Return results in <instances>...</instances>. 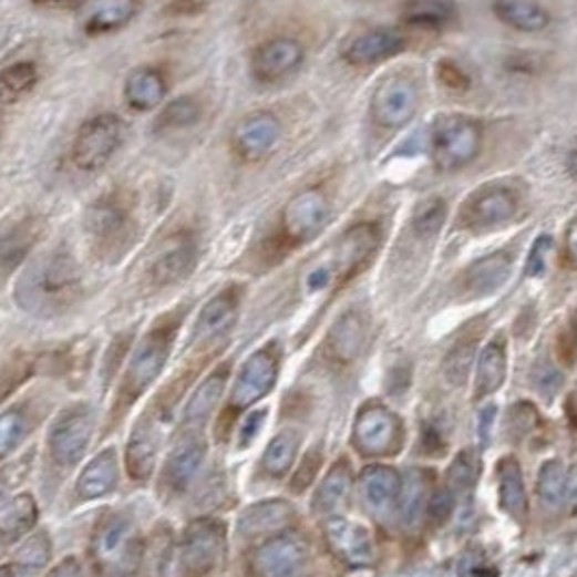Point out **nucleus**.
<instances>
[{
  "mask_svg": "<svg viewBox=\"0 0 577 577\" xmlns=\"http://www.w3.org/2000/svg\"><path fill=\"white\" fill-rule=\"evenodd\" d=\"M83 296V269L74 253L56 246L33 259L20 274L13 298L31 316H61L70 311Z\"/></svg>",
  "mask_w": 577,
  "mask_h": 577,
  "instance_id": "1",
  "label": "nucleus"
},
{
  "mask_svg": "<svg viewBox=\"0 0 577 577\" xmlns=\"http://www.w3.org/2000/svg\"><path fill=\"white\" fill-rule=\"evenodd\" d=\"M140 198L124 185H113L99 194L83 215V233L90 253L101 262L122 261L140 237Z\"/></svg>",
  "mask_w": 577,
  "mask_h": 577,
  "instance_id": "2",
  "label": "nucleus"
},
{
  "mask_svg": "<svg viewBox=\"0 0 577 577\" xmlns=\"http://www.w3.org/2000/svg\"><path fill=\"white\" fill-rule=\"evenodd\" d=\"M189 307L187 305H178L172 311L163 313L157 321L151 326V330L140 339L137 348L133 350L126 371L122 375L115 402H113V411H111V421L124 418L131 406L153 387V382L161 375V371L165 368L169 352L174 348V341L181 332V326L187 317Z\"/></svg>",
  "mask_w": 577,
  "mask_h": 577,
  "instance_id": "3",
  "label": "nucleus"
},
{
  "mask_svg": "<svg viewBox=\"0 0 577 577\" xmlns=\"http://www.w3.org/2000/svg\"><path fill=\"white\" fill-rule=\"evenodd\" d=\"M92 563L103 577H135L144 558L140 529L131 513H106L92 536Z\"/></svg>",
  "mask_w": 577,
  "mask_h": 577,
  "instance_id": "4",
  "label": "nucleus"
},
{
  "mask_svg": "<svg viewBox=\"0 0 577 577\" xmlns=\"http://www.w3.org/2000/svg\"><path fill=\"white\" fill-rule=\"evenodd\" d=\"M128 137L124 117L115 111H99L85 117L68 148L70 165L87 176L103 172L117 157Z\"/></svg>",
  "mask_w": 577,
  "mask_h": 577,
  "instance_id": "5",
  "label": "nucleus"
},
{
  "mask_svg": "<svg viewBox=\"0 0 577 577\" xmlns=\"http://www.w3.org/2000/svg\"><path fill=\"white\" fill-rule=\"evenodd\" d=\"M203 257V235L196 224H181L163 237L146 265L144 282L151 291L172 289L196 271Z\"/></svg>",
  "mask_w": 577,
  "mask_h": 577,
  "instance_id": "6",
  "label": "nucleus"
},
{
  "mask_svg": "<svg viewBox=\"0 0 577 577\" xmlns=\"http://www.w3.org/2000/svg\"><path fill=\"white\" fill-rule=\"evenodd\" d=\"M330 200L319 187H305L293 194L278 215V228L271 237L276 250L302 248L326 230L330 224Z\"/></svg>",
  "mask_w": 577,
  "mask_h": 577,
  "instance_id": "7",
  "label": "nucleus"
},
{
  "mask_svg": "<svg viewBox=\"0 0 577 577\" xmlns=\"http://www.w3.org/2000/svg\"><path fill=\"white\" fill-rule=\"evenodd\" d=\"M430 148L439 172H458L480 155L482 124L463 113H445L432 124Z\"/></svg>",
  "mask_w": 577,
  "mask_h": 577,
  "instance_id": "8",
  "label": "nucleus"
},
{
  "mask_svg": "<svg viewBox=\"0 0 577 577\" xmlns=\"http://www.w3.org/2000/svg\"><path fill=\"white\" fill-rule=\"evenodd\" d=\"M94 434V411L87 402L63 409L49 427V454L61 470L76 467Z\"/></svg>",
  "mask_w": 577,
  "mask_h": 577,
  "instance_id": "9",
  "label": "nucleus"
},
{
  "mask_svg": "<svg viewBox=\"0 0 577 577\" xmlns=\"http://www.w3.org/2000/svg\"><path fill=\"white\" fill-rule=\"evenodd\" d=\"M226 556V525L198 519L187 525L178 545V571L185 577H207Z\"/></svg>",
  "mask_w": 577,
  "mask_h": 577,
  "instance_id": "10",
  "label": "nucleus"
},
{
  "mask_svg": "<svg viewBox=\"0 0 577 577\" xmlns=\"http://www.w3.org/2000/svg\"><path fill=\"white\" fill-rule=\"evenodd\" d=\"M311 563L309 545L302 536L282 532L269 536L248 560L253 577H305Z\"/></svg>",
  "mask_w": 577,
  "mask_h": 577,
  "instance_id": "11",
  "label": "nucleus"
},
{
  "mask_svg": "<svg viewBox=\"0 0 577 577\" xmlns=\"http://www.w3.org/2000/svg\"><path fill=\"white\" fill-rule=\"evenodd\" d=\"M282 137L280 117L274 111L259 109L244 115L228 140L230 155L241 165H257L269 157Z\"/></svg>",
  "mask_w": 577,
  "mask_h": 577,
  "instance_id": "12",
  "label": "nucleus"
},
{
  "mask_svg": "<svg viewBox=\"0 0 577 577\" xmlns=\"http://www.w3.org/2000/svg\"><path fill=\"white\" fill-rule=\"evenodd\" d=\"M207 439L203 430L183 427L178 439L174 441V447L169 450L163 472L158 477V491L165 497L183 495L194 477L200 472L205 456H207Z\"/></svg>",
  "mask_w": 577,
  "mask_h": 577,
  "instance_id": "13",
  "label": "nucleus"
},
{
  "mask_svg": "<svg viewBox=\"0 0 577 577\" xmlns=\"http://www.w3.org/2000/svg\"><path fill=\"white\" fill-rule=\"evenodd\" d=\"M47 235V217L24 210L0 224V278L13 276L31 261V255Z\"/></svg>",
  "mask_w": 577,
  "mask_h": 577,
  "instance_id": "14",
  "label": "nucleus"
},
{
  "mask_svg": "<svg viewBox=\"0 0 577 577\" xmlns=\"http://www.w3.org/2000/svg\"><path fill=\"white\" fill-rule=\"evenodd\" d=\"M307 59L305 44L293 35H271L250 53V76L257 85H276L293 76Z\"/></svg>",
  "mask_w": 577,
  "mask_h": 577,
  "instance_id": "15",
  "label": "nucleus"
},
{
  "mask_svg": "<svg viewBox=\"0 0 577 577\" xmlns=\"http://www.w3.org/2000/svg\"><path fill=\"white\" fill-rule=\"evenodd\" d=\"M278 363L280 354L274 343L257 350L239 369L230 395H228V413L237 415L248 411L253 404L261 402L262 398L274 389L278 380Z\"/></svg>",
  "mask_w": 577,
  "mask_h": 577,
  "instance_id": "16",
  "label": "nucleus"
},
{
  "mask_svg": "<svg viewBox=\"0 0 577 577\" xmlns=\"http://www.w3.org/2000/svg\"><path fill=\"white\" fill-rule=\"evenodd\" d=\"M402 421L387 406L368 404L359 411L352 441L363 456H391L402 447Z\"/></svg>",
  "mask_w": 577,
  "mask_h": 577,
  "instance_id": "17",
  "label": "nucleus"
},
{
  "mask_svg": "<svg viewBox=\"0 0 577 577\" xmlns=\"http://www.w3.org/2000/svg\"><path fill=\"white\" fill-rule=\"evenodd\" d=\"M420 109V92L413 81L391 76L371 96V120L389 131L406 126Z\"/></svg>",
  "mask_w": 577,
  "mask_h": 577,
  "instance_id": "18",
  "label": "nucleus"
},
{
  "mask_svg": "<svg viewBox=\"0 0 577 577\" xmlns=\"http://www.w3.org/2000/svg\"><path fill=\"white\" fill-rule=\"evenodd\" d=\"M244 298L241 285H226L200 309L192 330V346H209L235 328Z\"/></svg>",
  "mask_w": 577,
  "mask_h": 577,
  "instance_id": "19",
  "label": "nucleus"
},
{
  "mask_svg": "<svg viewBox=\"0 0 577 577\" xmlns=\"http://www.w3.org/2000/svg\"><path fill=\"white\" fill-rule=\"evenodd\" d=\"M323 538L330 552L348 567L363 569L375 560V545L368 529L343 517H330L323 524Z\"/></svg>",
  "mask_w": 577,
  "mask_h": 577,
  "instance_id": "20",
  "label": "nucleus"
},
{
  "mask_svg": "<svg viewBox=\"0 0 577 577\" xmlns=\"http://www.w3.org/2000/svg\"><path fill=\"white\" fill-rule=\"evenodd\" d=\"M172 81L165 68L155 63L137 65L122 85V101L133 113H153L169 99Z\"/></svg>",
  "mask_w": 577,
  "mask_h": 577,
  "instance_id": "21",
  "label": "nucleus"
},
{
  "mask_svg": "<svg viewBox=\"0 0 577 577\" xmlns=\"http://www.w3.org/2000/svg\"><path fill=\"white\" fill-rule=\"evenodd\" d=\"M519 209V198L508 187H482L470 196V200L463 205L461 217L470 228H495L515 217Z\"/></svg>",
  "mask_w": 577,
  "mask_h": 577,
  "instance_id": "22",
  "label": "nucleus"
},
{
  "mask_svg": "<svg viewBox=\"0 0 577 577\" xmlns=\"http://www.w3.org/2000/svg\"><path fill=\"white\" fill-rule=\"evenodd\" d=\"M380 246V228L373 221L354 224L343 233L334 250L332 274L341 282L354 278L375 255Z\"/></svg>",
  "mask_w": 577,
  "mask_h": 577,
  "instance_id": "23",
  "label": "nucleus"
},
{
  "mask_svg": "<svg viewBox=\"0 0 577 577\" xmlns=\"http://www.w3.org/2000/svg\"><path fill=\"white\" fill-rule=\"evenodd\" d=\"M406 49V35L400 29H371L354 35L341 47V59L352 68H369L389 61Z\"/></svg>",
  "mask_w": 577,
  "mask_h": 577,
  "instance_id": "24",
  "label": "nucleus"
},
{
  "mask_svg": "<svg viewBox=\"0 0 577 577\" xmlns=\"http://www.w3.org/2000/svg\"><path fill=\"white\" fill-rule=\"evenodd\" d=\"M142 13V0H90L83 18V35L99 40L128 29Z\"/></svg>",
  "mask_w": 577,
  "mask_h": 577,
  "instance_id": "25",
  "label": "nucleus"
},
{
  "mask_svg": "<svg viewBox=\"0 0 577 577\" xmlns=\"http://www.w3.org/2000/svg\"><path fill=\"white\" fill-rule=\"evenodd\" d=\"M158 445H161V432L158 421L148 418V413L135 423L128 445H126V473L135 482H148L155 473L157 465Z\"/></svg>",
  "mask_w": 577,
  "mask_h": 577,
  "instance_id": "26",
  "label": "nucleus"
},
{
  "mask_svg": "<svg viewBox=\"0 0 577 577\" xmlns=\"http://www.w3.org/2000/svg\"><path fill=\"white\" fill-rule=\"evenodd\" d=\"M207 113V105L198 94H181L167 99L158 106L151 124L153 137H169L176 133H185L196 128Z\"/></svg>",
  "mask_w": 577,
  "mask_h": 577,
  "instance_id": "27",
  "label": "nucleus"
},
{
  "mask_svg": "<svg viewBox=\"0 0 577 577\" xmlns=\"http://www.w3.org/2000/svg\"><path fill=\"white\" fill-rule=\"evenodd\" d=\"M293 524H296V511H293V506L289 502H285V499H265V502L248 506L239 515L237 529L246 538H257V536L282 534Z\"/></svg>",
  "mask_w": 577,
  "mask_h": 577,
  "instance_id": "28",
  "label": "nucleus"
},
{
  "mask_svg": "<svg viewBox=\"0 0 577 577\" xmlns=\"http://www.w3.org/2000/svg\"><path fill=\"white\" fill-rule=\"evenodd\" d=\"M402 475L387 465H369L359 475V493L371 513L387 515L398 506Z\"/></svg>",
  "mask_w": 577,
  "mask_h": 577,
  "instance_id": "29",
  "label": "nucleus"
},
{
  "mask_svg": "<svg viewBox=\"0 0 577 577\" xmlns=\"http://www.w3.org/2000/svg\"><path fill=\"white\" fill-rule=\"evenodd\" d=\"M228 375H230V365L226 363V365L213 369L209 375L198 384V389L194 391V395L185 404L183 427L203 430V425L209 421L213 411L219 406V402L224 398Z\"/></svg>",
  "mask_w": 577,
  "mask_h": 577,
  "instance_id": "30",
  "label": "nucleus"
},
{
  "mask_svg": "<svg viewBox=\"0 0 577 577\" xmlns=\"http://www.w3.org/2000/svg\"><path fill=\"white\" fill-rule=\"evenodd\" d=\"M352 497V467L348 461H337L313 495V513L321 517H334Z\"/></svg>",
  "mask_w": 577,
  "mask_h": 577,
  "instance_id": "31",
  "label": "nucleus"
},
{
  "mask_svg": "<svg viewBox=\"0 0 577 577\" xmlns=\"http://www.w3.org/2000/svg\"><path fill=\"white\" fill-rule=\"evenodd\" d=\"M120 480V463L113 447L96 454L76 480V495L83 502H94L109 495Z\"/></svg>",
  "mask_w": 577,
  "mask_h": 577,
  "instance_id": "32",
  "label": "nucleus"
},
{
  "mask_svg": "<svg viewBox=\"0 0 577 577\" xmlns=\"http://www.w3.org/2000/svg\"><path fill=\"white\" fill-rule=\"evenodd\" d=\"M511 267H513V255L506 253V250H499V253H493V255L477 259L465 271V278H463L465 291L470 296H475V298L495 293L508 280Z\"/></svg>",
  "mask_w": 577,
  "mask_h": 577,
  "instance_id": "33",
  "label": "nucleus"
},
{
  "mask_svg": "<svg viewBox=\"0 0 577 577\" xmlns=\"http://www.w3.org/2000/svg\"><path fill=\"white\" fill-rule=\"evenodd\" d=\"M493 13L506 27L522 33H540L549 27V11L534 0H493Z\"/></svg>",
  "mask_w": 577,
  "mask_h": 577,
  "instance_id": "34",
  "label": "nucleus"
},
{
  "mask_svg": "<svg viewBox=\"0 0 577 577\" xmlns=\"http://www.w3.org/2000/svg\"><path fill=\"white\" fill-rule=\"evenodd\" d=\"M458 16L454 0H409L402 7V22L411 29L441 31Z\"/></svg>",
  "mask_w": 577,
  "mask_h": 577,
  "instance_id": "35",
  "label": "nucleus"
},
{
  "mask_svg": "<svg viewBox=\"0 0 577 577\" xmlns=\"http://www.w3.org/2000/svg\"><path fill=\"white\" fill-rule=\"evenodd\" d=\"M363 343H365V321L357 311H348L332 323L328 334V350L337 361L341 363L354 361Z\"/></svg>",
  "mask_w": 577,
  "mask_h": 577,
  "instance_id": "36",
  "label": "nucleus"
},
{
  "mask_svg": "<svg viewBox=\"0 0 577 577\" xmlns=\"http://www.w3.org/2000/svg\"><path fill=\"white\" fill-rule=\"evenodd\" d=\"M497 484H499L502 508L515 522H524L527 517V493H525L524 472L515 456H506L499 461Z\"/></svg>",
  "mask_w": 577,
  "mask_h": 577,
  "instance_id": "37",
  "label": "nucleus"
},
{
  "mask_svg": "<svg viewBox=\"0 0 577 577\" xmlns=\"http://www.w3.org/2000/svg\"><path fill=\"white\" fill-rule=\"evenodd\" d=\"M42 81L40 63L33 59H16L0 70V99L16 103L29 96Z\"/></svg>",
  "mask_w": 577,
  "mask_h": 577,
  "instance_id": "38",
  "label": "nucleus"
},
{
  "mask_svg": "<svg viewBox=\"0 0 577 577\" xmlns=\"http://www.w3.org/2000/svg\"><path fill=\"white\" fill-rule=\"evenodd\" d=\"M506 352L504 346L493 341L488 343L480 357H477V371H475V389H473V398L475 400H484L493 393L499 391V387L506 380Z\"/></svg>",
  "mask_w": 577,
  "mask_h": 577,
  "instance_id": "39",
  "label": "nucleus"
},
{
  "mask_svg": "<svg viewBox=\"0 0 577 577\" xmlns=\"http://www.w3.org/2000/svg\"><path fill=\"white\" fill-rule=\"evenodd\" d=\"M427 488H430V477L427 473L420 470H411L402 477V491L398 499L400 517L406 527H418L421 522V513H425L427 504Z\"/></svg>",
  "mask_w": 577,
  "mask_h": 577,
  "instance_id": "40",
  "label": "nucleus"
},
{
  "mask_svg": "<svg viewBox=\"0 0 577 577\" xmlns=\"http://www.w3.org/2000/svg\"><path fill=\"white\" fill-rule=\"evenodd\" d=\"M300 452V434L296 430L278 432L262 454V470L271 477H282L293 467Z\"/></svg>",
  "mask_w": 577,
  "mask_h": 577,
  "instance_id": "41",
  "label": "nucleus"
},
{
  "mask_svg": "<svg viewBox=\"0 0 577 577\" xmlns=\"http://www.w3.org/2000/svg\"><path fill=\"white\" fill-rule=\"evenodd\" d=\"M35 522H38V504L29 493H22L4 506L0 517V532L4 538L18 540L33 529Z\"/></svg>",
  "mask_w": 577,
  "mask_h": 577,
  "instance_id": "42",
  "label": "nucleus"
},
{
  "mask_svg": "<svg viewBox=\"0 0 577 577\" xmlns=\"http://www.w3.org/2000/svg\"><path fill=\"white\" fill-rule=\"evenodd\" d=\"M480 473H482V458H480V452L467 447L463 450L447 467L445 473V486L456 495V497H463L467 493H472L480 480Z\"/></svg>",
  "mask_w": 577,
  "mask_h": 577,
  "instance_id": "43",
  "label": "nucleus"
},
{
  "mask_svg": "<svg viewBox=\"0 0 577 577\" xmlns=\"http://www.w3.org/2000/svg\"><path fill=\"white\" fill-rule=\"evenodd\" d=\"M567 467L565 463L552 458L547 463H543L538 480H536V493L538 499L547 506V508H560L567 502Z\"/></svg>",
  "mask_w": 577,
  "mask_h": 577,
  "instance_id": "44",
  "label": "nucleus"
},
{
  "mask_svg": "<svg viewBox=\"0 0 577 577\" xmlns=\"http://www.w3.org/2000/svg\"><path fill=\"white\" fill-rule=\"evenodd\" d=\"M477 357V341H461L456 343L443 361V378L450 387H465L472 375L473 363Z\"/></svg>",
  "mask_w": 577,
  "mask_h": 577,
  "instance_id": "45",
  "label": "nucleus"
},
{
  "mask_svg": "<svg viewBox=\"0 0 577 577\" xmlns=\"http://www.w3.org/2000/svg\"><path fill=\"white\" fill-rule=\"evenodd\" d=\"M31 420L22 406H11L0 413V461L7 458L29 434Z\"/></svg>",
  "mask_w": 577,
  "mask_h": 577,
  "instance_id": "46",
  "label": "nucleus"
},
{
  "mask_svg": "<svg viewBox=\"0 0 577 577\" xmlns=\"http://www.w3.org/2000/svg\"><path fill=\"white\" fill-rule=\"evenodd\" d=\"M35 357H31L29 352H18L0 368V404L9 400L35 373Z\"/></svg>",
  "mask_w": 577,
  "mask_h": 577,
  "instance_id": "47",
  "label": "nucleus"
},
{
  "mask_svg": "<svg viewBox=\"0 0 577 577\" xmlns=\"http://www.w3.org/2000/svg\"><path fill=\"white\" fill-rule=\"evenodd\" d=\"M51 554H53V547H51L49 534L38 532L18 547L13 560H16V567L22 571H38V569L47 567V563L51 560Z\"/></svg>",
  "mask_w": 577,
  "mask_h": 577,
  "instance_id": "48",
  "label": "nucleus"
},
{
  "mask_svg": "<svg viewBox=\"0 0 577 577\" xmlns=\"http://www.w3.org/2000/svg\"><path fill=\"white\" fill-rule=\"evenodd\" d=\"M447 217V203L439 196H432L427 200H423L415 215H413V228L420 237H434Z\"/></svg>",
  "mask_w": 577,
  "mask_h": 577,
  "instance_id": "49",
  "label": "nucleus"
},
{
  "mask_svg": "<svg viewBox=\"0 0 577 577\" xmlns=\"http://www.w3.org/2000/svg\"><path fill=\"white\" fill-rule=\"evenodd\" d=\"M538 421L540 418H538V411L534 409V404L517 402L511 406V411L506 415V434L513 441H522L527 434L534 432Z\"/></svg>",
  "mask_w": 577,
  "mask_h": 577,
  "instance_id": "50",
  "label": "nucleus"
},
{
  "mask_svg": "<svg viewBox=\"0 0 577 577\" xmlns=\"http://www.w3.org/2000/svg\"><path fill=\"white\" fill-rule=\"evenodd\" d=\"M454 508H456V495H454L447 486L436 488V491L427 497V504H425V522L432 525V527H443V525L452 519Z\"/></svg>",
  "mask_w": 577,
  "mask_h": 577,
  "instance_id": "51",
  "label": "nucleus"
},
{
  "mask_svg": "<svg viewBox=\"0 0 577 577\" xmlns=\"http://www.w3.org/2000/svg\"><path fill=\"white\" fill-rule=\"evenodd\" d=\"M436 79L445 90L456 92V94L472 90V76L454 59H441L436 63Z\"/></svg>",
  "mask_w": 577,
  "mask_h": 577,
  "instance_id": "52",
  "label": "nucleus"
},
{
  "mask_svg": "<svg viewBox=\"0 0 577 577\" xmlns=\"http://www.w3.org/2000/svg\"><path fill=\"white\" fill-rule=\"evenodd\" d=\"M321 461H323L321 447H313L311 452L305 454V458L300 461L298 470H296L291 482H289L293 493H305L316 482L317 473L321 470Z\"/></svg>",
  "mask_w": 577,
  "mask_h": 577,
  "instance_id": "53",
  "label": "nucleus"
},
{
  "mask_svg": "<svg viewBox=\"0 0 577 577\" xmlns=\"http://www.w3.org/2000/svg\"><path fill=\"white\" fill-rule=\"evenodd\" d=\"M532 382H534L536 391H538L543 398L552 400V398L558 393L560 384H563V373L556 369V365H552L549 361H545V363H538V365L534 368V371H532Z\"/></svg>",
  "mask_w": 577,
  "mask_h": 577,
  "instance_id": "54",
  "label": "nucleus"
},
{
  "mask_svg": "<svg viewBox=\"0 0 577 577\" xmlns=\"http://www.w3.org/2000/svg\"><path fill=\"white\" fill-rule=\"evenodd\" d=\"M552 237L549 235H538L534 246L529 248V255H527V261H525V276L527 278H538L545 274L547 269V259H549V253H552Z\"/></svg>",
  "mask_w": 577,
  "mask_h": 577,
  "instance_id": "55",
  "label": "nucleus"
},
{
  "mask_svg": "<svg viewBox=\"0 0 577 577\" xmlns=\"http://www.w3.org/2000/svg\"><path fill=\"white\" fill-rule=\"evenodd\" d=\"M209 9L207 0H165V18H198Z\"/></svg>",
  "mask_w": 577,
  "mask_h": 577,
  "instance_id": "56",
  "label": "nucleus"
},
{
  "mask_svg": "<svg viewBox=\"0 0 577 577\" xmlns=\"http://www.w3.org/2000/svg\"><path fill=\"white\" fill-rule=\"evenodd\" d=\"M497 415V406L488 404L480 411L477 415V439H480V447H488L491 439H493V421Z\"/></svg>",
  "mask_w": 577,
  "mask_h": 577,
  "instance_id": "57",
  "label": "nucleus"
},
{
  "mask_svg": "<svg viewBox=\"0 0 577 577\" xmlns=\"http://www.w3.org/2000/svg\"><path fill=\"white\" fill-rule=\"evenodd\" d=\"M265 411H257V413H253V415H248V420L241 423V441L244 443H250L255 436H257V432L261 430L262 420H265Z\"/></svg>",
  "mask_w": 577,
  "mask_h": 577,
  "instance_id": "58",
  "label": "nucleus"
},
{
  "mask_svg": "<svg viewBox=\"0 0 577 577\" xmlns=\"http://www.w3.org/2000/svg\"><path fill=\"white\" fill-rule=\"evenodd\" d=\"M49 577H83V569L76 558H65L54 567Z\"/></svg>",
  "mask_w": 577,
  "mask_h": 577,
  "instance_id": "59",
  "label": "nucleus"
},
{
  "mask_svg": "<svg viewBox=\"0 0 577 577\" xmlns=\"http://www.w3.org/2000/svg\"><path fill=\"white\" fill-rule=\"evenodd\" d=\"M83 0H31L35 9H51V11H65L79 7Z\"/></svg>",
  "mask_w": 577,
  "mask_h": 577,
  "instance_id": "60",
  "label": "nucleus"
},
{
  "mask_svg": "<svg viewBox=\"0 0 577 577\" xmlns=\"http://www.w3.org/2000/svg\"><path fill=\"white\" fill-rule=\"evenodd\" d=\"M565 248H567V257L569 261L574 262V267H577V217L571 219V224L567 226V233H565Z\"/></svg>",
  "mask_w": 577,
  "mask_h": 577,
  "instance_id": "61",
  "label": "nucleus"
},
{
  "mask_svg": "<svg viewBox=\"0 0 577 577\" xmlns=\"http://www.w3.org/2000/svg\"><path fill=\"white\" fill-rule=\"evenodd\" d=\"M567 169L571 172V176L577 181V151L576 153H571L569 158H567Z\"/></svg>",
  "mask_w": 577,
  "mask_h": 577,
  "instance_id": "62",
  "label": "nucleus"
},
{
  "mask_svg": "<svg viewBox=\"0 0 577 577\" xmlns=\"http://www.w3.org/2000/svg\"><path fill=\"white\" fill-rule=\"evenodd\" d=\"M0 577H16L13 576V567H0Z\"/></svg>",
  "mask_w": 577,
  "mask_h": 577,
  "instance_id": "63",
  "label": "nucleus"
},
{
  "mask_svg": "<svg viewBox=\"0 0 577 577\" xmlns=\"http://www.w3.org/2000/svg\"><path fill=\"white\" fill-rule=\"evenodd\" d=\"M2 543H4V536H2V532H0V554H2Z\"/></svg>",
  "mask_w": 577,
  "mask_h": 577,
  "instance_id": "64",
  "label": "nucleus"
}]
</instances>
